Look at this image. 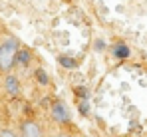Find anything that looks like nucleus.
Instances as JSON below:
<instances>
[{
	"mask_svg": "<svg viewBox=\"0 0 147 137\" xmlns=\"http://www.w3.org/2000/svg\"><path fill=\"white\" fill-rule=\"evenodd\" d=\"M88 111H90V109H88V101L84 99V101L80 103V113H82V115H88Z\"/></svg>",
	"mask_w": 147,
	"mask_h": 137,
	"instance_id": "9b49d317",
	"label": "nucleus"
},
{
	"mask_svg": "<svg viewBox=\"0 0 147 137\" xmlns=\"http://www.w3.org/2000/svg\"><path fill=\"white\" fill-rule=\"evenodd\" d=\"M58 62H60V66H64V68H78V60H74V58H68V56H60L58 58Z\"/></svg>",
	"mask_w": 147,
	"mask_h": 137,
	"instance_id": "6e6552de",
	"label": "nucleus"
},
{
	"mask_svg": "<svg viewBox=\"0 0 147 137\" xmlns=\"http://www.w3.org/2000/svg\"><path fill=\"white\" fill-rule=\"evenodd\" d=\"M20 135L22 137H44V129L36 119H24L20 123Z\"/></svg>",
	"mask_w": 147,
	"mask_h": 137,
	"instance_id": "f03ea898",
	"label": "nucleus"
},
{
	"mask_svg": "<svg viewBox=\"0 0 147 137\" xmlns=\"http://www.w3.org/2000/svg\"><path fill=\"white\" fill-rule=\"evenodd\" d=\"M74 91H76V95H78V97H82V99H88V95H90L86 88H80V86H78V88H76Z\"/></svg>",
	"mask_w": 147,
	"mask_h": 137,
	"instance_id": "1a4fd4ad",
	"label": "nucleus"
},
{
	"mask_svg": "<svg viewBox=\"0 0 147 137\" xmlns=\"http://www.w3.org/2000/svg\"><path fill=\"white\" fill-rule=\"evenodd\" d=\"M32 58H34V54H32L30 48H20L18 50V56H16V64L22 66V68H28L30 62H32Z\"/></svg>",
	"mask_w": 147,
	"mask_h": 137,
	"instance_id": "39448f33",
	"label": "nucleus"
},
{
	"mask_svg": "<svg viewBox=\"0 0 147 137\" xmlns=\"http://www.w3.org/2000/svg\"><path fill=\"white\" fill-rule=\"evenodd\" d=\"M54 137H70V135H68V133H56Z\"/></svg>",
	"mask_w": 147,
	"mask_h": 137,
	"instance_id": "ddd939ff",
	"label": "nucleus"
},
{
	"mask_svg": "<svg viewBox=\"0 0 147 137\" xmlns=\"http://www.w3.org/2000/svg\"><path fill=\"white\" fill-rule=\"evenodd\" d=\"M4 88H6V91H8L10 95H20V82H18V78L12 76V74H8V76L4 78Z\"/></svg>",
	"mask_w": 147,
	"mask_h": 137,
	"instance_id": "20e7f679",
	"label": "nucleus"
},
{
	"mask_svg": "<svg viewBox=\"0 0 147 137\" xmlns=\"http://www.w3.org/2000/svg\"><path fill=\"white\" fill-rule=\"evenodd\" d=\"M94 48H96V52H101V50H105V42L103 40H96Z\"/></svg>",
	"mask_w": 147,
	"mask_h": 137,
	"instance_id": "f8f14e48",
	"label": "nucleus"
},
{
	"mask_svg": "<svg viewBox=\"0 0 147 137\" xmlns=\"http://www.w3.org/2000/svg\"><path fill=\"white\" fill-rule=\"evenodd\" d=\"M34 76H36V82L40 84V86H48L50 84V78H48V74L44 72L42 68H38L36 72H34Z\"/></svg>",
	"mask_w": 147,
	"mask_h": 137,
	"instance_id": "0eeeda50",
	"label": "nucleus"
},
{
	"mask_svg": "<svg viewBox=\"0 0 147 137\" xmlns=\"http://www.w3.org/2000/svg\"><path fill=\"white\" fill-rule=\"evenodd\" d=\"M50 115L54 121L58 123H70V111H68V105L64 101H56L52 107H50Z\"/></svg>",
	"mask_w": 147,
	"mask_h": 137,
	"instance_id": "7ed1b4c3",
	"label": "nucleus"
},
{
	"mask_svg": "<svg viewBox=\"0 0 147 137\" xmlns=\"http://www.w3.org/2000/svg\"><path fill=\"white\" fill-rule=\"evenodd\" d=\"M20 48L22 46L16 38H6L4 42H0V72L10 74V70L16 66V56Z\"/></svg>",
	"mask_w": 147,
	"mask_h": 137,
	"instance_id": "f257e3e1",
	"label": "nucleus"
},
{
	"mask_svg": "<svg viewBox=\"0 0 147 137\" xmlns=\"http://www.w3.org/2000/svg\"><path fill=\"white\" fill-rule=\"evenodd\" d=\"M0 137H18V135H16L12 129H6V127H4V129H0Z\"/></svg>",
	"mask_w": 147,
	"mask_h": 137,
	"instance_id": "9d476101",
	"label": "nucleus"
},
{
	"mask_svg": "<svg viewBox=\"0 0 147 137\" xmlns=\"http://www.w3.org/2000/svg\"><path fill=\"white\" fill-rule=\"evenodd\" d=\"M113 56H115V60H127L131 56V50L127 44L117 42V44H113Z\"/></svg>",
	"mask_w": 147,
	"mask_h": 137,
	"instance_id": "423d86ee",
	"label": "nucleus"
}]
</instances>
